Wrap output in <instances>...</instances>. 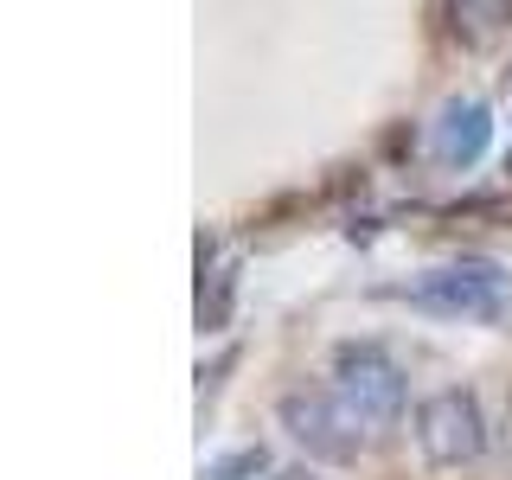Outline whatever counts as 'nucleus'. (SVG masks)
Masks as SVG:
<instances>
[{
  "instance_id": "3",
  "label": "nucleus",
  "mask_w": 512,
  "mask_h": 480,
  "mask_svg": "<svg viewBox=\"0 0 512 480\" xmlns=\"http://www.w3.org/2000/svg\"><path fill=\"white\" fill-rule=\"evenodd\" d=\"M276 423L288 429V442H295L301 455L327 461V468H352V461L365 455V442H372L333 391H282Z\"/></svg>"
},
{
  "instance_id": "1",
  "label": "nucleus",
  "mask_w": 512,
  "mask_h": 480,
  "mask_svg": "<svg viewBox=\"0 0 512 480\" xmlns=\"http://www.w3.org/2000/svg\"><path fill=\"white\" fill-rule=\"evenodd\" d=\"M410 308L436 314V320H474V327H500L512 314V276L493 256H455V263L423 269L404 288Z\"/></svg>"
},
{
  "instance_id": "4",
  "label": "nucleus",
  "mask_w": 512,
  "mask_h": 480,
  "mask_svg": "<svg viewBox=\"0 0 512 480\" xmlns=\"http://www.w3.org/2000/svg\"><path fill=\"white\" fill-rule=\"evenodd\" d=\"M416 448L436 474H455V468H474L487 455V416H480L474 391H436L416 404Z\"/></svg>"
},
{
  "instance_id": "5",
  "label": "nucleus",
  "mask_w": 512,
  "mask_h": 480,
  "mask_svg": "<svg viewBox=\"0 0 512 480\" xmlns=\"http://www.w3.org/2000/svg\"><path fill=\"white\" fill-rule=\"evenodd\" d=\"M487 148H493V109L480 103V96H448L436 109V122H429V154H436L442 167L468 173Z\"/></svg>"
},
{
  "instance_id": "2",
  "label": "nucleus",
  "mask_w": 512,
  "mask_h": 480,
  "mask_svg": "<svg viewBox=\"0 0 512 480\" xmlns=\"http://www.w3.org/2000/svg\"><path fill=\"white\" fill-rule=\"evenodd\" d=\"M327 391L352 410V423H359L365 436L397 429V423H404V404H410L404 365H397L384 346H365V340H352V346L333 352V384H327Z\"/></svg>"
},
{
  "instance_id": "6",
  "label": "nucleus",
  "mask_w": 512,
  "mask_h": 480,
  "mask_svg": "<svg viewBox=\"0 0 512 480\" xmlns=\"http://www.w3.org/2000/svg\"><path fill=\"white\" fill-rule=\"evenodd\" d=\"M512 26V0H448V32H455L468 52L493 45Z\"/></svg>"
},
{
  "instance_id": "7",
  "label": "nucleus",
  "mask_w": 512,
  "mask_h": 480,
  "mask_svg": "<svg viewBox=\"0 0 512 480\" xmlns=\"http://www.w3.org/2000/svg\"><path fill=\"white\" fill-rule=\"evenodd\" d=\"M263 468H269V455H263V448H244V455L218 461V468H212V480H256Z\"/></svg>"
}]
</instances>
